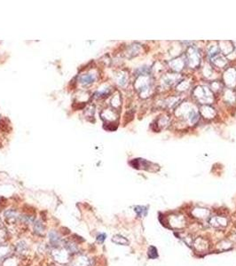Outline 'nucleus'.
Segmentation results:
<instances>
[{
	"label": "nucleus",
	"mask_w": 236,
	"mask_h": 266,
	"mask_svg": "<svg viewBox=\"0 0 236 266\" xmlns=\"http://www.w3.org/2000/svg\"><path fill=\"white\" fill-rule=\"evenodd\" d=\"M194 247L198 250V251H204L208 248V242L203 240L202 238H198L194 241Z\"/></svg>",
	"instance_id": "2"
},
{
	"label": "nucleus",
	"mask_w": 236,
	"mask_h": 266,
	"mask_svg": "<svg viewBox=\"0 0 236 266\" xmlns=\"http://www.w3.org/2000/svg\"><path fill=\"white\" fill-rule=\"evenodd\" d=\"M148 256L152 259H155L158 257V253H157V250L154 247H149V250H148Z\"/></svg>",
	"instance_id": "8"
},
{
	"label": "nucleus",
	"mask_w": 236,
	"mask_h": 266,
	"mask_svg": "<svg viewBox=\"0 0 236 266\" xmlns=\"http://www.w3.org/2000/svg\"><path fill=\"white\" fill-rule=\"evenodd\" d=\"M95 75H93V74H87V75H83L80 77L79 79V82L84 85V86H88L90 84H92L93 82L95 81Z\"/></svg>",
	"instance_id": "3"
},
{
	"label": "nucleus",
	"mask_w": 236,
	"mask_h": 266,
	"mask_svg": "<svg viewBox=\"0 0 236 266\" xmlns=\"http://www.w3.org/2000/svg\"><path fill=\"white\" fill-rule=\"evenodd\" d=\"M35 231L36 232H43L44 231V226L42 225V224L40 223V222H36L35 224Z\"/></svg>",
	"instance_id": "10"
},
{
	"label": "nucleus",
	"mask_w": 236,
	"mask_h": 266,
	"mask_svg": "<svg viewBox=\"0 0 236 266\" xmlns=\"http://www.w3.org/2000/svg\"><path fill=\"white\" fill-rule=\"evenodd\" d=\"M106 235L105 233H100V234H99L98 237H97V241H98V242L103 243V241L106 240Z\"/></svg>",
	"instance_id": "11"
},
{
	"label": "nucleus",
	"mask_w": 236,
	"mask_h": 266,
	"mask_svg": "<svg viewBox=\"0 0 236 266\" xmlns=\"http://www.w3.org/2000/svg\"><path fill=\"white\" fill-rule=\"evenodd\" d=\"M49 239H50L51 243L53 244L54 246L59 245V241H60V238H59V234L56 231H50V233H49Z\"/></svg>",
	"instance_id": "5"
},
{
	"label": "nucleus",
	"mask_w": 236,
	"mask_h": 266,
	"mask_svg": "<svg viewBox=\"0 0 236 266\" xmlns=\"http://www.w3.org/2000/svg\"><path fill=\"white\" fill-rule=\"evenodd\" d=\"M114 242H116V244H120V245H127L129 244V241L127 239H125L124 237L123 236H120V235H116L113 240H112Z\"/></svg>",
	"instance_id": "6"
},
{
	"label": "nucleus",
	"mask_w": 236,
	"mask_h": 266,
	"mask_svg": "<svg viewBox=\"0 0 236 266\" xmlns=\"http://www.w3.org/2000/svg\"><path fill=\"white\" fill-rule=\"evenodd\" d=\"M170 223L172 224L173 227H177L180 228L183 226V224H185V219L183 217H179V216H174L171 217V219L170 220Z\"/></svg>",
	"instance_id": "4"
},
{
	"label": "nucleus",
	"mask_w": 236,
	"mask_h": 266,
	"mask_svg": "<svg viewBox=\"0 0 236 266\" xmlns=\"http://www.w3.org/2000/svg\"><path fill=\"white\" fill-rule=\"evenodd\" d=\"M227 218L224 217H211L209 220V224L215 228L225 227L227 225Z\"/></svg>",
	"instance_id": "1"
},
{
	"label": "nucleus",
	"mask_w": 236,
	"mask_h": 266,
	"mask_svg": "<svg viewBox=\"0 0 236 266\" xmlns=\"http://www.w3.org/2000/svg\"><path fill=\"white\" fill-rule=\"evenodd\" d=\"M218 247H219V250H227V249H229V248L232 247V245H231L230 242L224 241H222V242L218 244Z\"/></svg>",
	"instance_id": "9"
},
{
	"label": "nucleus",
	"mask_w": 236,
	"mask_h": 266,
	"mask_svg": "<svg viewBox=\"0 0 236 266\" xmlns=\"http://www.w3.org/2000/svg\"><path fill=\"white\" fill-rule=\"evenodd\" d=\"M135 212L136 214L140 217H146L147 214V209L146 207H142V206H138V207H135Z\"/></svg>",
	"instance_id": "7"
}]
</instances>
